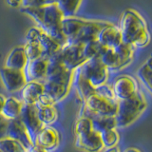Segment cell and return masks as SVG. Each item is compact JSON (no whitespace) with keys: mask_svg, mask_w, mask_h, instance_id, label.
Returning <instances> with one entry per match:
<instances>
[{"mask_svg":"<svg viewBox=\"0 0 152 152\" xmlns=\"http://www.w3.org/2000/svg\"><path fill=\"white\" fill-rule=\"evenodd\" d=\"M110 22L87 20L77 17H64L62 19V32L66 43L71 45H85L97 39L98 33Z\"/></svg>","mask_w":152,"mask_h":152,"instance_id":"obj_1","label":"cell"},{"mask_svg":"<svg viewBox=\"0 0 152 152\" xmlns=\"http://www.w3.org/2000/svg\"><path fill=\"white\" fill-rule=\"evenodd\" d=\"M118 28L123 43L132 48L146 47L151 41V33L146 21L133 9H127L123 12Z\"/></svg>","mask_w":152,"mask_h":152,"instance_id":"obj_2","label":"cell"},{"mask_svg":"<svg viewBox=\"0 0 152 152\" xmlns=\"http://www.w3.org/2000/svg\"><path fill=\"white\" fill-rule=\"evenodd\" d=\"M20 11L31 17L42 32L58 42L62 47L66 43L61 27L62 19L64 17L55 4L39 8H21Z\"/></svg>","mask_w":152,"mask_h":152,"instance_id":"obj_3","label":"cell"},{"mask_svg":"<svg viewBox=\"0 0 152 152\" xmlns=\"http://www.w3.org/2000/svg\"><path fill=\"white\" fill-rule=\"evenodd\" d=\"M146 107V98L141 90H138L130 98L118 101L115 115L117 127H126L132 125L145 112Z\"/></svg>","mask_w":152,"mask_h":152,"instance_id":"obj_4","label":"cell"},{"mask_svg":"<svg viewBox=\"0 0 152 152\" xmlns=\"http://www.w3.org/2000/svg\"><path fill=\"white\" fill-rule=\"evenodd\" d=\"M118 107L116 98H107L94 93L84 103L80 117L91 119L94 116H114Z\"/></svg>","mask_w":152,"mask_h":152,"instance_id":"obj_5","label":"cell"},{"mask_svg":"<svg viewBox=\"0 0 152 152\" xmlns=\"http://www.w3.org/2000/svg\"><path fill=\"white\" fill-rule=\"evenodd\" d=\"M134 48L121 43L115 48H106L100 60L108 70H120L128 66L133 59Z\"/></svg>","mask_w":152,"mask_h":152,"instance_id":"obj_6","label":"cell"},{"mask_svg":"<svg viewBox=\"0 0 152 152\" xmlns=\"http://www.w3.org/2000/svg\"><path fill=\"white\" fill-rule=\"evenodd\" d=\"M78 69L84 77L96 88L107 84L108 69L104 66L100 58H91L81 65Z\"/></svg>","mask_w":152,"mask_h":152,"instance_id":"obj_7","label":"cell"},{"mask_svg":"<svg viewBox=\"0 0 152 152\" xmlns=\"http://www.w3.org/2000/svg\"><path fill=\"white\" fill-rule=\"evenodd\" d=\"M60 55L64 66L70 71H74L87 61L83 52V45L65 44L60 50Z\"/></svg>","mask_w":152,"mask_h":152,"instance_id":"obj_8","label":"cell"},{"mask_svg":"<svg viewBox=\"0 0 152 152\" xmlns=\"http://www.w3.org/2000/svg\"><path fill=\"white\" fill-rule=\"evenodd\" d=\"M19 119L21 120L24 126L26 127L31 141L33 142V144H34L37 135L39 134V132L45 127V126L43 125L41 121L38 119L35 106L23 104Z\"/></svg>","mask_w":152,"mask_h":152,"instance_id":"obj_9","label":"cell"},{"mask_svg":"<svg viewBox=\"0 0 152 152\" xmlns=\"http://www.w3.org/2000/svg\"><path fill=\"white\" fill-rule=\"evenodd\" d=\"M111 87L114 96L118 101L130 98L139 90L137 81L128 75H120L116 77Z\"/></svg>","mask_w":152,"mask_h":152,"instance_id":"obj_10","label":"cell"},{"mask_svg":"<svg viewBox=\"0 0 152 152\" xmlns=\"http://www.w3.org/2000/svg\"><path fill=\"white\" fill-rule=\"evenodd\" d=\"M0 78L4 88L11 93L20 91L27 84L26 76L23 70L10 69L5 66L0 69Z\"/></svg>","mask_w":152,"mask_h":152,"instance_id":"obj_11","label":"cell"},{"mask_svg":"<svg viewBox=\"0 0 152 152\" xmlns=\"http://www.w3.org/2000/svg\"><path fill=\"white\" fill-rule=\"evenodd\" d=\"M6 137L19 142L27 150H31L34 146V144L31 141L26 127L24 126L19 118L9 121Z\"/></svg>","mask_w":152,"mask_h":152,"instance_id":"obj_12","label":"cell"},{"mask_svg":"<svg viewBox=\"0 0 152 152\" xmlns=\"http://www.w3.org/2000/svg\"><path fill=\"white\" fill-rule=\"evenodd\" d=\"M75 146L76 148L84 152H101L104 149L101 135L94 130L76 136Z\"/></svg>","mask_w":152,"mask_h":152,"instance_id":"obj_13","label":"cell"},{"mask_svg":"<svg viewBox=\"0 0 152 152\" xmlns=\"http://www.w3.org/2000/svg\"><path fill=\"white\" fill-rule=\"evenodd\" d=\"M59 132L51 126H45L43 128L37 135L34 142V145L50 152L57 148L59 146Z\"/></svg>","mask_w":152,"mask_h":152,"instance_id":"obj_14","label":"cell"},{"mask_svg":"<svg viewBox=\"0 0 152 152\" xmlns=\"http://www.w3.org/2000/svg\"><path fill=\"white\" fill-rule=\"evenodd\" d=\"M48 68V60L44 58H38L31 61H28L27 66L24 69L27 82L36 81L43 82L46 78Z\"/></svg>","mask_w":152,"mask_h":152,"instance_id":"obj_15","label":"cell"},{"mask_svg":"<svg viewBox=\"0 0 152 152\" xmlns=\"http://www.w3.org/2000/svg\"><path fill=\"white\" fill-rule=\"evenodd\" d=\"M96 40L104 48H108V49L115 48L123 42L120 30L112 23L100 31Z\"/></svg>","mask_w":152,"mask_h":152,"instance_id":"obj_16","label":"cell"},{"mask_svg":"<svg viewBox=\"0 0 152 152\" xmlns=\"http://www.w3.org/2000/svg\"><path fill=\"white\" fill-rule=\"evenodd\" d=\"M72 85L75 88V90L77 92L78 96L84 103L91 95H93L95 93V90H96V88L84 77L83 74L81 73V71L78 69H76L74 70Z\"/></svg>","mask_w":152,"mask_h":152,"instance_id":"obj_17","label":"cell"},{"mask_svg":"<svg viewBox=\"0 0 152 152\" xmlns=\"http://www.w3.org/2000/svg\"><path fill=\"white\" fill-rule=\"evenodd\" d=\"M28 63V58L23 47H16L8 54L5 60V68L15 70L25 69Z\"/></svg>","mask_w":152,"mask_h":152,"instance_id":"obj_18","label":"cell"},{"mask_svg":"<svg viewBox=\"0 0 152 152\" xmlns=\"http://www.w3.org/2000/svg\"><path fill=\"white\" fill-rule=\"evenodd\" d=\"M21 91L22 103L34 106L39 99L40 95L44 92V87H43V83L41 82L31 81V82H27L26 86L23 88Z\"/></svg>","mask_w":152,"mask_h":152,"instance_id":"obj_19","label":"cell"},{"mask_svg":"<svg viewBox=\"0 0 152 152\" xmlns=\"http://www.w3.org/2000/svg\"><path fill=\"white\" fill-rule=\"evenodd\" d=\"M43 87H44V92L48 93L50 96L54 100L55 104L62 102L63 100L68 96L69 93V90L71 88V86L63 85V84H57L44 81Z\"/></svg>","mask_w":152,"mask_h":152,"instance_id":"obj_20","label":"cell"},{"mask_svg":"<svg viewBox=\"0 0 152 152\" xmlns=\"http://www.w3.org/2000/svg\"><path fill=\"white\" fill-rule=\"evenodd\" d=\"M137 78L152 96V52L137 70Z\"/></svg>","mask_w":152,"mask_h":152,"instance_id":"obj_21","label":"cell"},{"mask_svg":"<svg viewBox=\"0 0 152 152\" xmlns=\"http://www.w3.org/2000/svg\"><path fill=\"white\" fill-rule=\"evenodd\" d=\"M23 103L19 101L15 97H9L6 98L2 107V110L0 112V115L6 120H14L20 116L21 109H22Z\"/></svg>","mask_w":152,"mask_h":152,"instance_id":"obj_22","label":"cell"},{"mask_svg":"<svg viewBox=\"0 0 152 152\" xmlns=\"http://www.w3.org/2000/svg\"><path fill=\"white\" fill-rule=\"evenodd\" d=\"M39 45L42 51L41 58H44L46 60H49L50 57L55 55L62 48L58 42L48 36L44 32H41L39 36Z\"/></svg>","mask_w":152,"mask_h":152,"instance_id":"obj_23","label":"cell"},{"mask_svg":"<svg viewBox=\"0 0 152 152\" xmlns=\"http://www.w3.org/2000/svg\"><path fill=\"white\" fill-rule=\"evenodd\" d=\"M92 123V128L101 134L102 132L117 127L116 119L114 116H94L90 119Z\"/></svg>","mask_w":152,"mask_h":152,"instance_id":"obj_24","label":"cell"},{"mask_svg":"<svg viewBox=\"0 0 152 152\" xmlns=\"http://www.w3.org/2000/svg\"><path fill=\"white\" fill-rule=\"evenodd\" d=\"M34 106L36 108L38 119H39L45 126L52 125L58 119V111H57V109L55 108L54 106L40 107L37 106V104H34Z\"/></svg>","mask_w":152,"mask_h":152,"instance_id":"obj_25","label":"cell"},{"mask_svg":"<svg viewBox=\"0 0 152 152\" xmlns=\"http://www.w3.org/2000/svg\"><path fill=\"white\" fill-rule=\"evenodd\" d=\"M82 0H56L55 5L63 17H73L80 7Z\"/></svg>","mask_w":152,"mask_h":152,"instance_id":"obj_26","label":"cell"},{"mask_svg":"<svg viewBox=\"0 0 152 152\" xmlns=\"http://www.w3.org/2000/svg\"><path fill=\"white\" fill-rule=\"evenodd\" d=\"M106 48L102 46L97 40H94L91 42H88L87 44L83 45V52L86 57V59H91V58H100Z\"/></svg>","mask_w":152,"mask_h":152,"instance_id":"obj_27","label":"cell"},{"mask_svg":"<svg viewBox=\"0 0 152 152\" xmlns=\"http://www.w3.org/2000/svg\"><path fill=\"white\" fill-rule=\"evenodd\" d=\"M0 151L1 152H27L20 142L11 139L9 137H5L0 140Z\"/></svg>","mask_w":152,"mask_h":152,"instance_id":"obj_28","label":"cell"},{"mask_svg":"<svg viewBox=\"0 0 152 152\" xmlns=\"http://www.w3.org/2000/svg\"><path fill=\"white\" fill-rule=\"evenodd\" d=\"M100 135H101V140H102V144L104 145V148L117 146L119 140H120V135H119V133L117 132L116 128L104 131Z\"/></svg>","mask_w":152,"mask_h":152,"instance_id":"obj_29","label":"cell"},{"mask_svg":"<svg viewBox=\"0 0 152 152\" xmlns=\"http://www.w3.org/2000/svg\"><path fill=\"white\" fill-rule=\"evenodd\" d=\"M92 130L93 128H92L91 120L87 117H79L78 120L76 121L74 126V131L76 136L86 134V133H88Z\"/></svg>","mask_w":152,"mask_h":152,"instance_id":"obj_30","label":"cell"},{"mask_svg":"<svg viewBox=\"0 0 152 152\" xmlns=\"http://www.w3.org/2000/svg\"><path fill=\"white\" fill-rule=\"evenodd\" d=\"M50 5L49 0H22V8H39Z\"/></svg>","mask_w":152,"mask_h":152,"instance_id":"obj_31","label":"cell"},{"mask_svg":"<svg viewBox=\"0 0 152 152\" xmlns=\"http://www.w3.org/2000/svg\"><path fill=\"white\" fill-rule=\"evenodd\" d=\"M35 104L40 106V107H50V106H54L55 102L49 94L46 92H43L40 95V97L38 99V101Z\"/></svg>","mask_w":152,"mask_h":152,"instance_id":"obj_32","label":"cell"},{"mask_svg":"<svg viewBox=\"0 0 152 152\" xmlns=\"http://www.w3.org/2000/svg\"><path fill=\"white\" fill-rule=\"evenodd\" d=\"M7 4L12 8H19L22 5V0H7Z\"/></svg>","mask_w":152,"mask_h":152,"instance_id":"obj_33","label":"cell"},{"mask_svg":"<svg viewBox=\"0 0 152 152\" xmlns=\"http://www.w3.org/2000/svg\"><path fill=\"white\" fill-rule=\"evenodd\" d=\"M101 152H120V148L118 146H113V147H108V148H104Z\"/></svg>","mask_w":152,"mask_h":152,"instance_id":"obj_34","label":"cell"},{"mask_svg":"<svg viewBox=\"0 0 152 152\" xmlns=\"http://www.w3.org/2000/svg\"><path fill=\"white\" fill-rule=\"evenodd\" d=\"M31 152H50V151H47V150H44V149H42L40 148V147H38L36 145H34L32 147V149L30 150Z\"/></svg>","mask_w":152,"mask_h":152,"instance_id":"obj_35","label":"cell"},{"mask_svg":"<svg viewBox=\"0 0 152 152\" xmlns=\"http://www.w3.org/2000/svg\"><path fill=\"white\" fill-rule=\"evenodd\" d=\"M124 152H142V151L139 148H137V147H128Z\"/></svg>","mask_w":152,"mask_h":152,"instance_id":"obj_36","label":"cell"},{"mask_svg":"<svg viewBox=\"0 0 152 152\" xmlns=\"http://www.w3.org/2000/svg\"><path fill=\"white\" fill-rule=\"evenodd\" d=\"M5 100H6V98H5L3 95L0 94V112H1L2 110V107L4 106V103H5Z\"/></svg>","mask_w":152,"mask_h":152,"instance_id":"obj_37","label":"cell"},{"mask_svg":"<svg viewBox=\"0 0 152 152\" xmlns=\"http://www.w3.org/2000/svg\"><path fill=\"white\" fill-rule=\"evenodd\" d=\"M49 2H50V4H55L56 0H49Z\"/></svg>","mask_w":152,"mask_h":152,"instance_id":"obj_38","label":"cell"},{"mask_svg":"<svg viewBox=\"0 0 152 152\" xmlns=\"http://www.w3.org/2000/svg\"><path fill=\"white\" fill-rule=\"evenodd\" d=\"M27 152H31V151H30V150H28V151H27Z\"/></svg>","mask_w":152,"mask_h":152,"instance_id":"obj_39","label":"cell"},{"mask_svg":"<svg viewBox=\"0 0 152 152\" xmlns=\"http://www.w3.org/2000/svg\"><path fill=\"white\" fill-rule=\"evenodd\" d=\"M0 152H1V151H0Z\"/></svg>","mask_w":152,"mask_h":152,"instance_id":"obj_40","label":"cell"}]
</instances>
